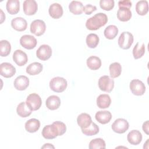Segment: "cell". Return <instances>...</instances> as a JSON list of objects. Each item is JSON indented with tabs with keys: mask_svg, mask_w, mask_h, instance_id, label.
<instances>
[{
	"mask_svg": "<svg viewBox=\"0 0 149 149\" xmlns=\"http://www.w3.org/2000/svg\"><path fill=\"white\" fill-rule=\"evenodd\" d=\"M68 86L67 81L61 77H55L49 81V87L54 92L62 93L65 90Z\"/></svg>",
	"mask_w": 149,
	"mask_h": 149,
	"instance_id": "cell-2",
	"label": "cell"
},
{
	"mask_svg": "<svg viewBox=\"0 0 149 149\" xmlns=\"http://www.w3.org/2000/svg\"><path fill=\"white\" fill-rule=\"evenodd\" d=\"M11 26L16 31H23L27 29V23L24 18L17 17L12 20Z\"/></svg>",
	"mask_w": 149,
	"mask_h": 149,
	"instance_id": "cell-16",
	"label": "cell"
},
{
	"mask_svg": "<svg viewBox=\"0 0 149 149\" xmlns=\"http://www.w3.org/2000/svg\"><path fill=\"white\" fill-rule=\"evenodd\" d=\"M13 59L18 66H22L27 62L28 57L24 51L20 49H17L13 52Z\"/></svg>",
	"mask_w": 149,
	"mask_h": 149,
	"instance_id": "cell-14",
	"label": "cell"
},
{
	"mask_svg": "<svg viewBox=\"0 0 149 149\" xmlns=\"http://www.w3.org/2000/svg\"><path fill=\"white\" fill-rule=\"evenodd\" d=\"M98 36L94 33H91L87 36L86 42L87 46L90 48H95L99 42Z\"/></svg>",
	"mask_w": 149,
	"mask_h": 149,
	"instance_id": "cell-34",
	"label": "cell"
},
{
	"mask_svg": "<svg viewBox=\"0 0 149 149\" xmlns=\"http://www.w3.org/2000/svg\"><path fill=\"white\" fill-rule=\"evenodd\" d=\"M87 65L91 70H95L101 66V61L100 58L96 56H91L87 59Z\"/></svg>",
	"mask_w": 149,
	"mask_h": 149,
	"instance_id": "cell-27",
	"label": "cell"
},
{
	"mask_svg": "<svg viewBox=\"0 0 149 149\" xmlns=\"http://www.w3.org/2000/svg\"><path fill=\"white\" fill-rule=\"evenodd\" d=\"M45 105L50 110L57 109L61 105V100L57 95H50L46 100Z\"/></svg>",
	"mask_w": 149,
	"mask_h": 149,
	"instance_id": "cell-22",
	"label": "cell"
},
{
	"mask_svg": "<svg viewBox=\"0 0 149 149\" xmlns=\"http://www.w3.org/2000/svg\"><path fill=\"white\" fill-rule=\"evenodd\" d=\"M37 41L36 38L29 34L22 36L20 38V45L27 49H32L36 47Z\"/></svg>",
	"mask_w": 149,
	"mask_h": 149,
	"instance_id": "cell-9",
	"label": "cell"
},
{
	"mask_svg": "<svg viewBox=\"0 0 149 149\" xmlns=\"http://www.w3.org/2000/svg\"><path fill=\"white\" fill-rule=\"evenodd\" d=\"M16 68L9 62H3L0 65V74L5 78H10L16 73Z\"/></svg>",
	"mask_w": 149,
	"mask_h": 149,
	"instance_id": "cell-11",
	"label": "cell"
},
{
	"mask_svg": "<svg viewBox=\"0 0 149 149\" xmlns=\"http://www.w3.org/2000/svg\"><path fill=\"white\" fill-rule=\"evenodd\" d=\"M11 51V45L10 42L5 40L0 41V55L1 56H8Z\"/></svg>",
	"mask_w": 149,
	"mask_h": 149,
	"instance_id": "cell-35",
	"label": "cell"
},
{
	"mask_svg": "<svg viewBox=\"0 0 149 149\" xmlns=\"http://www.w3.org/2000/svg\"><path fill=\"white\" fill-rule=\"evenodd\" d=\"M26 102L31 111H37L41 107L42 100L38 94L31 93L27 96Z\"/></svg>",
	"mask_w": 149,
	"mask_h": 149,
	"instance_id": "cell-5",
	"label": "cell"
},
{
	"mask_svg": "<svg viewBox=\"0 0 149 149\" xmlns=\"http://www.w3.org/2000/svg\"><path fill=\"white\" fill-rule=\"evenodd\" d=\"M118 33V29L115 25H109L107 26L104 31L105 37L109 40H112L115 38Z\"/></svg>",
	"mask_w": 149,
	"mask_h": 149,
	"instance_id": "cell-33",
	"label": "cell"
},
{
	"mask_svg": "<svg viewBox=\"0 0 149 149\" xmlns=\"http://www.w3.org/2000/svg\"><path fill=\"white\" fill-rule=\"evenodd\" d=\"M25 129L30 133L36 132L40 127V122L36 118H32L25 123Z\"/></svg>",
	"mask_w": 149,
	"mask_h": 149,
	"instance_id": "cell-24",
	"label": "cell"
},
{
	"mask_svg": "<svg viewBox=\"0 0 149 149\" xmlns=\"http://www.w3.org/2000/svg\"><path fill=\"white\" fill-rule=\"evenodd\" d=\"M1 23H2L4 20H5V15H3V11L1 9Z\"/></svg>",
	"mask_w": 149,
	"mask_h": 149,
	"instance_id": "cell-43",
	"label": "cell"
},
{
	"mask_svg": "<svg viewBox=\"0 0 149 149\" xmlns=\"http://www.w3.org/2000/svg\"><path fill=\"white\" fill-rule=\"evenodd\" d=\"M98 84L101 90L109 93L114 87V80L109 76L104 75L99 79Z\"/></svg>",
	"mask_w": 149,
	"mask_h": 149,
	"instance_id": "cell-4",
	"label": "cell"
},
{
	"mask_svg": "<svg viewBox=\"0 0 149 149\" xmlns=\"http://www.w3.org/2000/svg\"><path fill=\"white\" fill-rule=\"evenodd\" d=\"M129 87L132 93L136 95H142L146 91L144 84L139 79L132 80L130 83Z\"/></svg>",
	"mask_w": 149,
	"mask_h": 149,
	"instance_id": "cell-8",
	"label": "cell"
},
{
	"mask_svg": "<svg viewBox=\"0 0 149 149\" xmlns=\"http://www.w3.org/2000/svg\"><path fill=\"white\" fill-rule=\"evenodd\" d=\"M115 5L113 0H101L100 1V6L103 10L109 11L112 10Z\"/></svg>",
	"mask_w": 149,
	"mask_h": 149,
	"instance_id": "cell-38",
	"label": "cell"
},
{
	"mask_svg": "<svg viewBox=\"0 0 149 149\" xmlns=\"http://www.w3.org/2000/svg\"><path fill=\"white\" fill-rule=\"evenodd\" d=\"M13 84L16 90L23 91L28 87L29 85V79L26 76L20 75L15 79Z\"/></svg>",
	"mask_w": 149,
	"mask_h": 149,
	"instance_id": "cell-15",
	"label": "cell"
},
{
	"mask_svg": "<svg viewBox=\"0 0 149 149\" xmlns=\"http://www.w3.org/2000/svg\"><path fill=\"white\" fill-rule=\"evenodd\" d=\"M111 103V100L108 94H100L97 98V105L101 109L108 108Z\"/></svg>",
	"mask_w": 149,
	"mask_h": 149,
	"instance_id": "cell-23",
	"label": "cell"
},
{
	"mask_svg": "<svg viewBox=\"0 0 149 149\" xmlns=\"http://www.w3.org/2000/svg\"><path fill=\"white\" fill-rule=\"evenodd\" d=\"M6 8L10 15L17 14L20 10V2L18 0H8L6 2Z\"/></svg>",
	"mask_w": 149,
	"mask_h": 149,
	"instance_id": "cell-25",
	"label": "cell"
},
{
	"mask_svg": "<svg viewBox=\"0 0 149 149\" xmlns=\"http://www.w3.org/2000/svg\"><path fill=\"white\" fill-rule=\"evenodd\" d=\"M41 133L43 137L46 139H53L59 136L57 128L54 123L45 126Z\"/></svg>",
	"mask_w": 149,
	"mask_h": 149,
	"instance_id": "cell-12",
	"label": "cell"
},
{
	"mask_svg": "<svg viewBox=\"0 0 149 149\" xmlns=\"http://www.w3.org/2000/svg\"><path fill=\"white\" fill-rule=\"evenodd\" d=\"M69 11L74 15H80L83 13V3L77 1H72L69 5Z\"/></svg>",
	"mask_w": 149,
	"mask_h": 149,
	"instance_id": "cell-29",
	"label": "cell"
},
{
	"mask_svg": "<svg viewBox=\"0 0 149 149\" xmlns=\"http://www.w3.org/2000/svg\"><path fill=\"white\" fill-rule=\"evenodd\" d=\"M43 66L39 62H33L30 63L26 68V73L30 75H36L42 72Z\"/></svg>",
	"mask_w": 149,
	"mask_h": 149,
	"instance_id": "cell-28",
	"label": "cell"
},
{
	"mask_svg": "<svg viewBox=\"0 0 149 149\" xmlns=\"http://www.w3.org/2000/svg\"><path fill=\"white\" fill-rule=\"evenodd\" d=\"M117 17L121 22L129 21L132 16L130 8L126 7H120L117 11Z\"/></svg>",
	"mask_w": 149,
	"mask_h": 149,
	"instance_id": "cell-21",
	"label": "cell"
},
{
	"mask_svg": "<svg viewBox=\"0 0 149 149\" xmlns=\"http://www.w3.org/2000/svg\"><path fill=\"white\" fill-rule=\"evenodd\" d=\"M48 12L49 16L53 19H59L63 15V8L62 6L58 3H54L51 4L49 8Z\"/></svg>",
	"mask_w": 149,
	"mask_h": 149,
	"instance_id": "cell-17",
	"label": "cell"
},
{
	"mask_svg": "<svg viewBox=\"0 0 149 149\" xmlns=\"http://www.w3.org/2000/svg\"><path fill=\"white\" fill-rule=\"evenodd\" d=\"M82 133L86 136H94L97 134L100 130L99 127L94 122H91V125L86 129H81Z\"/></svg>",
	"mask_w": 149,
	"mask_h": 149,
	"instance_id": "cell-36",
	"label": "cell"
},
{
	"mask_svg": "<svg viewBox=\"0 0 149 149\" xmlns=\"http://www.w3.org/2000/svg\"><path fill=\"white\" fill-rule=\"evenodd\" d=\"M148 120H146L145 122L143 123V126H142V129H143V130L147 134H149V126H148Z\"/></svg>",
	"mask_w": 149,
	"mask_h": 149,
	"instance_id": "cell-41",
	"label": "cell"
},
{
	"mask_svg": "<svg viewBox=\"0 0 149 149\" xmlns=\"http://www.w3.org/2000/svg\"><path fill=\"white\" fill-rule=\"evenodd\" d=\"M23 8L25 15L31 16L37 12L38 5L34 0H25L23 3Z\"/></svg>",
	"mask_w": 149,
	"mask_h": 149,
	"instance_id": "cell-13",
	"label": "cell"
},
{
	"mask_svg": "<svg viewBox=\"0 0 149 149\" xmlns=\"http://www.w3.org/2000/svg\"><path fill=\"white\" fill-rule=\"evenodd\" d=\"M110 76L111 78H116L119 77L122 72L121 65L118 62H113L110 64L109 66Z\"/></svg>",
	"mask_w": 149,
	"mask_h": 149,
	"instance_id": "cell-31",
	"label": "cell"
},
{
	"mask_svg": "<svg viewBox=\"0 0 149 149\" xmlns=\"http://www.w3.org/2000/svg\"><path fill=\"white\" fill-rule=\"evenodd\" d=\"M41 148H55V147L49 143H46L43 146L41 147Z\"/></svg>",
	"mask_w": 149,
	"mask_h": 149,
	"instance_id": "cell-42",
	"label": "cell"
},
{
	"mask_svg": "<svg viewBox=\"0 0 149 149\" xmlns=\"http://www.w3.org/2000/svg\"><path fill=\"white\" fill-rule=\"evenodd\" d=\"M95 119L101 124H107L112 119V114L108 111H98L95 115Z\"/></svg>",
	"mask_w": 149,
	"mask_h": 149,
	"instance_id": "cell-20",
	"label": "cell"
},
{
	"mask_svg": "<svg viewBox=\"0 0 149 149\" xmlns=\"http://www.w3.org/2000/svg\"><path fill=\"white\" fill-rule=\"evenodd\" d=\"M133 40V36L131 33L129 31H123L119 37L118 40V45L122 49H127L132 46Z\"/></svg>",
	"mask_w": 149,
	"mask_h": 149,
	"instance_id": "cell-3",
	"label": "cell"
},
{
	"mask_svg": "<svg viewBox=\"0 0 149 149\" xmlns=\"http://www.w3.org/2000/svg\"><path fill=\"white\" fill-rule=\"evenodd\" d=\"M52 55V49L51 47L47 44H43L40 46L36 51L37 57L41 61H47Z\"/></svg>",
	"mask_w": 149,
	"mask_h": 149,
	"instance_id": "cell-10",
	"label": "cell"
},
{
	"mask_svg": "<svg viewBox=\"0 0 149 149\" xmlns=\"http://www.w3.org/2000/svg\"><path fill=\"white\" fill-rule=\"evenodd\" d=\"M30 29L31 33L37 36H40L45 33L46 25L43 20L36 19L31 23Z\"/></svg>",
	"mask_w": 149,
	"mask_h": 149,
	"instance_id": "cell-6",
	"label": "cell"
},
{
	"mask_svg": "<svg viewBox=\"0 0 149 149\" xmlns=\"http://www.w3.org/2000/svg\"><path fill=\"white\" fill-rule=\"evenodd\" d=\"M136 11L139 15H146L148 12V2L146 0L138 1L136 4Z\"/></svg>",
	"mask_w": 149,
	"mask_h": 149,
	"instance_id": "cell-30",
	"label": "cell"
},
{
	"mask_svg": "<svg viewBox=\"0 0 149 149\" xmlns=\"http://www.w3.org/2000/svg\"><path fill=\"white\" fill-rule=\"evenodd\" d=\"M106 144L105 141L101 138H96L90 141L88 146L90 149L105 148Z\"/></svg>",
	"mask_w": 149,
	"mask_h": 149,
	"instance_id": "cell-37",
	"label": "cell"
},
{
	"mask_svg": "<svg viewBox=\"0 0 149 149\" xmlns=\"http://www.w3.org/2000/svg\"><path fill=\"white\" fill-rule=\"evenodd\" d=\"M145 53V45L143 42H137L133 49V55L135 59L141 58Z\"/></svg>",
	"mask_w": 149,
	"mask_h": 149,
	"instance_id": "cell-32",
	"label": "cell"
},
{
	"mask_svg": "<svg viewBox=\"0 0 149 149\" xmlns=\"http://www.w3.org/2000/svg\"><path fill=\"white\" fill-rule=\"evenodd\" d=\"M16 112L17 115L20 117L26 118L31 115L32 111L27 106L26 102H22L17 105Z\"/></svg>",
	"mask_w": 149,
	"mask_h": 149,
	"instance_id": "cell-26",
	"label": "cell"
},
{
	"mask_svg": "<svg viewBox=\"0 0 149 149\" xmlns=\"http://www.w3.org/2000/svg\"><path fill=\"white\" fill-rule=\"evenodd\" d=\"M111 127L114 132L119 134H122L128 130L129 124L126 119L123 118H118L114 121Z\"/></svg>",
	"mask_w": 149,
	"mask_h": 149,
	"instance_id": "cell-7",
	"label": "cell"
},
{
	"mask_svg": "<svg viewBox=\"0 0 149 149\" xmlns=\"http://www.w3.org/2000/svg\"><path fill=\"white\" fill-rule=\"evenodd\" d=\"M132 2L129 0H123L119 1L118 2L119 8L120 7H126L128 8H130L132 6Z\"/></svg>",
	"mask_w": 149,
	"mask_h": 149,
	"instance_id": "cell-40",
	"label": "cell"
},
{
	"mask_svg": "<svg viewBox=\"0 0 149 149\" xmlns=\"http://www.w3.org/2000/svg\"><path fill=\"white\" fill-rule=\"evenodd\" d=\"M97 10V7L94 5H92L91 4H87L83 6V12L86 13V15H91L92 12L95 11Z\"/></svg>",
	"mask_w": 149,
	"mask_h": 149,
	"instance_id": "cell-39",
	"label": "cell"
},
{
	"mask_svg": "<svg viewBox=\"0 0 149 149\" xmlns=\"http://www.w3.org/2000/svg\"><path fill=\"white\" fill-rule=\"evenodd\" d=\"M108 17L105 13H98L88 19L86 22V27L90 30H97L106 24Z\"/></svg>",
	"mask_w": 149,
	"mask_h": 149,
	"instance_id": "cell-1",
	"label": "cell"
},
{
	"mask_svg": "<svg viewBox=\"0 0 149 149\" xmlns=\"http://www.w3.org/2000/svg\"><path fill=\"white\" fill-rule=\"evenodd\" d=\"M77 122L81 129L88 127L92 122L91 117L87 113H81L77 118Z\"/></svg>",
	"mask_w": 149,
	"mask_h": 149,
	"instance_id": "cell-19",
	"label": "cell"
},
{
	"mask_svg": "<svg viewBox=\"0 0 149 149\" xmlns=\"http://www.w3.org/2000/svg\"><path fill=\"white\" fill-rule=\"evenodd\" d=\"M142 134L137 130H131L127 136L128 142L132 145H138L142 140Z\"/></svg>",
	"mask_w": 149,
	"mask_h": 149,
	"instance_id": "cell-18",
	"label": "cell"
}]
</instances>
